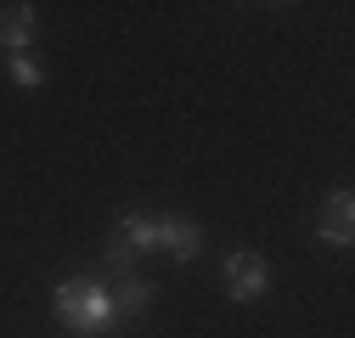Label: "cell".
<instances>
[{
	"instance_id": "obj_1",
	"label": "cell",
	"mask_w": 355,
	"mask_h": 338,
	"mask_svg": "<svg viewBox=\"0 0 355 338\" xmlns=\"http://www.w3.org/2000/svg\"><path fill=\"white\" fill-rule=\"evenodd\" d=\"M57 321H62L68 332H79V338H102V332H113V327H119V316H113V293H107L102 282H91V276H68V282L57 287Z\"/></svg>"
},
{
	"instance_id": "obj_2",
	"label": "cell",
	"mask_w": 355,
	"mask_h": 338,
	"mask_svg": "<svg viewBox=\"0 0 355 338\" xmlns=\"http://www.w3.org/2000/svg\"><path fill=\"white\" fill-rule=\"evenodd\" d=\"M153 248H164L169 260H198L203 254V226L181 215H158L153 220Z\"/></svg>"
},
{
	"instance_id": "obj_3",
	"label": "cell",
	"mask_w": 355,
	"mask_h": 338,
	"mask_svg": "<svg viewBox=\"0 0 355 338\" xmlns=\"http://www.w3.org/2000/svg\"><path fill=\"white\" fill-rule=\"evenodd\" d=\"M271 287V265H265V254H232L226 260V293L237 305L259 299V293Z\"/></svg>"
},
{
	"instance_id": "obj_4",
	"label": "cell",
	"mask_w": 355,
	"mask_h": 338,
	"mask_svg": "<svg viewBox=\"0 0 355 338\" xmlns=\"http://www.w3.org/2000/svg\"><path fill=\"white\" fill-rule=\"evenodd\" d=\"M316 242H327V248H349L355 242V197L349 192L327 197V215L316 220Z\"/></svg>"
},
{
	"instance_id": "obj_5",
	"label": "cell",
	"mask_w": 355,
	"mask_h": 338,
	"mask_svg": "<svg viewBox=\"0 0 355 338\" xmlns=\"http://www.w3.org/2000/svg\"><path fill=\"white\" fill-rule=\"evenodd\" d=\"M28 39H34V6H6L0 12V46H6L12 57H23Z\"/></svg>"
},
{
	"instance_id": "obj_6",
	"label": "cell",
	"mask_w": 355,
	"mask_h": 338,
	"mask_svg": "<svg viewBox=\"0 0 355 338\" xmlns=\"http://www.w3.org/2000/svg\"><path fill=\"white\" fill-rule=\"evenodd\" d=\"M147 305H153V287H147L141 276H124V282L113 287V316H119V321H124V316H141Z\"/></svg>"
},
{
	"instance_id": "obj_7",
	"label": "cell",
	"mask_w": 355,
	"mask_h": 338,
	"mask_svg": "<svg viewBox=\"0 0 355 338\" xmlns=\"http://www.w3.org/2000/svg\"><path fill=\"white\" fill-rule=\"evenodd\" d=\"M12 79L23 84V91H34V84H40V79H46V68H40L34 57H12Z\"/></svg>"
},
{
	"instance_id": "obj_8",
	"label": "cell",
	"mask_w": 355,
	"mask_h": 338,
	"mask_svg": "<svg viewBox=\"0 0 355 338\" xmlns=\"http://www.w3.org/2000/svg\"><path fill=\"white\" fill-rule=\"evenodd\" d=\"M130 260H136V254H130L124 242H113V248H107V271H113L119 282H124V276H136V265H130Z\"/></svg>"
}]
</instances>
